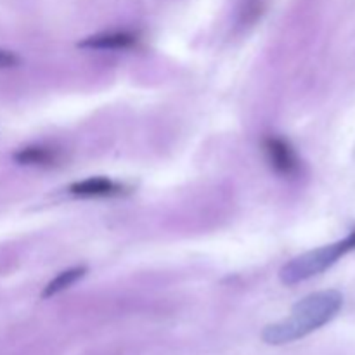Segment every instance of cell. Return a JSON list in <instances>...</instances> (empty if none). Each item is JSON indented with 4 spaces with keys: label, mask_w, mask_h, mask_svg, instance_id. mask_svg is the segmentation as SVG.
Segmentation results:
<instances>
[{
    "label": "cell",
    "mask_w": 355,
    "mask_h": 355,
    "mask_svg": "<svg viewBox=\"0 0 355 355\" xmlns=\"http://www.w3.org/2000/svg\"><path fill=\"white\" fill-rule=\"evenodd\" d=\"M73 196L82 198H111L125 193V186L107 179V177H89L85 180L73 182L68 187Z\"/></svg>",
    "instance_id": "5"
},
{
    "label": "cell",
    "mask_w": 355,
    "mask_h": 355,
    "mask_svg": "<svg viewBox=\"0 0 355 355\" xmlns=\"http://www.w3.org/2000/svg\"><path fill=\"white\" fill-rule=\"evenodd\" d=\"M59 159H61V153L51 146H26V148L14 153V162L26 166H45V168H49V166L58 165Z\"/></svg>",
    "instance_id": "6"
},
{
    "label": "cell",
    "mask_w": 355,
    "mask_h": 355,
    "mask_svg": "<svg viewBox=\"0 0 355 355\" xmlns=\"http://www.w3.org/2000/svg\"><path fill=\"white\" fill-rule=\"evenodd\" d=\"M139 42H141V37L135 31H104V33L83 38L82 42H78V47L96 49V51H125V49L137 47Z\"/></svg>",
    "instance_id": "4"
},
{
    "label": "cell",
    "mask_w": 355,
    "mask_h": 355,
    "mask_svg": "<svg viewBox=\"0 0 355 355\" xmlns=\"http://www.w3.org/2000/svg\"><path fill=\"white\" fill-rule=\"evenodd\" d=\"M262 151L270 168L281 177H297L302 170V162L297 151L286 139L279 135H266L262 139Z\"/></svg>",
    "instance_id": "3"
},
{
    "label": "cell",
    "mask_w": 355,
    "mask_h": 355,
    "mask_svg": "<svg viewBox=\"0 0 355 355\" xmlns=\"http://www.w3.org/2000/svg\"><path fill=\"white\" fill-rule=\"evenodd\" d=\"M85 274H87V267H71V269L68 270H62V272H59L58 276H55L54 279L44 288V291H42V298H51L54 297V295L61 293V291L68 290V288L73 286L76 281L82 279Z\"/></svg>",
    "instance_id": "7"
},
{
    "label": "cell",
    "mask_w": 355,
    "mask_h": 355,
    "mask_svg": "<svg viewBox=\"0 0 355 355\" xmlns=\"http://www.w3.org/2000/svg\"><path fill=\"white\" fill-rule=\"evenodd\" d=\"M355 250V227L350 231L349 236H345L340 241L331 243V245L321 246V248L311 250V252L304 253L300 257H295L293 260L286 263L281 269L279 277L283 284L286 286H293V284L307 281L311 277L319 276L329 267L335 266L340 259L349 255L350 252Z\"/></svg>",
    "instance_id": "2"
},
{
    "label": "cell",
    "mask_w": 355,
    "mask_h": 355,
    "mask_svg": "<svg viewBox=\"0 0 355 355\" xmlns=\"http://www.w3.org/2000/svg\"><path fill=\"white\" fill-rule=\"evenodd\" d=\"M17 64H19V58H17L14 52L6 51V49H0V69L14 68V66Z\"/></svg>",
    "instance_id": "8"
},
{
    "label": "cell",
    "mask_w": 355,
    "mask_h": 355,
    "mask_svg": "<svg viewBox=\"0 0 355 355\" xmlns=\"http://www.w3.org/2000/svg\"><path fill=\"white\" fill-rule=\"evenodd\" d=\"M342 307L343 295L336 290L309 295L295 305L286 319L267 326L262 333V340L269 345H286L297 342L331 322Z\"/></svg>",
    "instance_id": "1"
}]
</instances>
